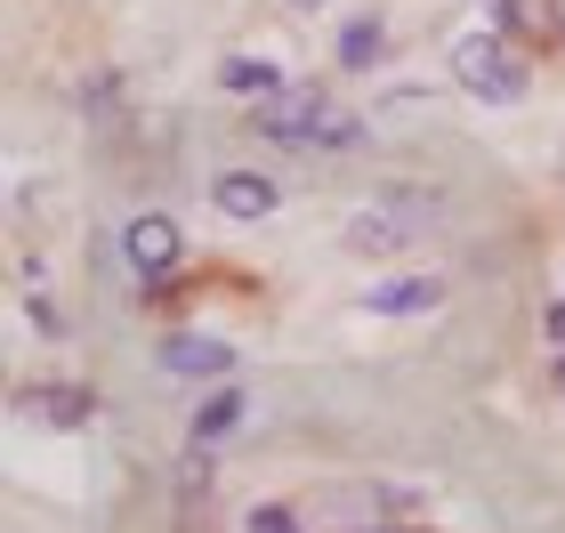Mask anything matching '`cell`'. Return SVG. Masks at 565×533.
Segmentation results:
<instances>
[{
  "label": "cell",
  "mask_w": 565,
  "mask_h": 533,
  "mask_svg": "<svg viewBox=\"0 0 565 533\" xmlns=\"http://www.w3.org/2000/svg\"><path fill=\"white\" fill-rule=\"evenodd\" d=\"M436 226H445V194L436 186H380L348 218V250H404V243H428Z\"/></svg>",
  "instance_id": "cell-1"
},
{
  "label": "cell",
  "mask_w": 565,
  "mask_h": 533,
  "mask_svg": "<svg viewBox=\"0 0 565 533\" xmlns=\"http://www.w3.org/2000/svg\"><path fill=\"white\" fill-rule=\"evenodd\" d=\"M259 130L275 146H307V154H316V146H323V154H355V146H364V121L340 114L316 89H275L267 106H259Z\"/></svg>",
  "instance_id": "cell-2"
},
{
  "label": "cell",
  "mask_w": 565,
  "mask_h": 533,
  "mask_svg": "<svg viewBox=\"0 0 565 533\" xmlns=\"http://www.w3.org/2000/svg\"><path fill=\"white\" fill-rule=\"evenodd\" d=\"M452 82L484 97V106H509V97H525V65L509 57L501 33H469V41H452Z\"/></svg>",
  "instance_id": "cell-3"
},
{
  "label": "cell",
  "mask_w": 565,
  "mask_h": 533,
  "mask_svg": "<svg viewBox=\"0 0 565 533\" xmlns=\"http://www.w3.org/2000/svg\"><path fill=\"white\" fill-rule=\"evenodd\" d=\"M121 250H130V267L146 275V284H162V275L178 267V250H186V235H178V218L146 211V218H130V226H121Z\"/></svg>",
  "instance_id": "cell-4"
},
{
  "label": "cell",
  "mask_w": 565,
  "mask_h": 533,
  "mask_svg": "<svg viewBox=\"0 0 565 533\" xmlns=\"http://www.w3.org/2000/svg\"><path fill=\"white\" fill-rule=\"evenodd\" d=\"M226 364H235V348L211 340V332H178V340H162V372H178V380H218Z\"/></svg>",
  "instance_id": "cell-5"
},
{
  "label": "cell",
  "mask_w": 565,
  "mask_h": 533,
  "mask_svg": "<svg viewBox=\"0 0 565 533\" xmlns=\"http://www.w3.org/2000/svg\"><path fill=\"white\" fill-rule=\"evenodd\" d=\"M211 202L226 218H267L275 211V178H259V170H226L218 186H211Z\"/></svg>",
  "instance_id": "cell-6"
},
{
  "label": "cell",
  "mask_w": 565,
  "mask_h": 533,
  "mask_svg": "<svg viewBox=\"0 0 565 533\" xmlns=\"http://www.w3.org/2000/svg\"><path fill=\"white\" fill-rule=\"evenodd\" d=\"M436 299H445V275H404V284H372L364 308L372 316H420V308H436Z\"/></svg>",
  "instance_id": "cell-7"
},
{
  "label": "cell",
  "mask_w": 565,
  "mask_h": 533,
  "mask_svg": "<svg viewBox=\"0 0 565 533\" xmlns=\"http://www.w3.org/2000/svg\"><path fill=\"white\" fill-rule=\"evenodd\" d=\"M218 82L235 89V97H259V106H267V97L282 89V73H275L267 57H226V73H218Z\"/></svg>",
  "instance_id": "cell-8"
},
{
  "label": "cell",
  "mask_w": 565,
  "mask_h": 533,
  "mask_svg": "<svg viewBox=\"0 0 565 533\" xmlns=\"http://www.w3.org/2000/svg\"><path fill=\"white\" fill-rule=\"evenodd\" d=\"M380 49H388V33H380V17H355L348 33H340V65H348V73H364V65L380 57Z\"/></svg>",
  "instance_id": "cell-9"
},
{
  "label": "cell",
  "mask_w": 565,
  "mask_h": 533,
  "mask_svg": "<svg viewBox=\"0 0 565 533\" xmlns=\"http://www.w3.org/2000/svg\"><path fill=\"white\" fill-rule=\"evenodd\" d=\"M41 420H57V428H82L89 420V388H41V396H24Z\"/></svg>",
  "instance_id": "cell-10"
},
{
  "label": "cell",
  "mask_w": 565,
  "mask_h": 533,
  "mask_svg": "<svg viewBox=\"0 0 565 533\" xmlns=\"http://www.w3.org/2000/svg\"><path fill=\"white\" fill-rule=\"evenodd\" d=\"M235 420H243V396H211V404H202V420H194V437H226Z\"/></svg>",
  "instance_id": "cell-11"
},
{
  "label": "cell",
  "mask_w": 565,
  "mask_h": 533,
  "mask_svg": "<svg viewBox=\"0 0 565 533\" xmlns=\"http://www.w3.org/2000/svg\"><path fill=\"white\" fill-rule=\"evenodd\" d=\"M250 533H299L291 510H250Z\"/></svg>",
  "instance_id": "cell-12"
},
{
  "label": "cell",
  "mask_w": 565,
  "mask_h": 533,
  "mask_svg": "<svg viewBox=\"0 0 565 533\" xmlns=\"http://www.w3.org/2000/svg\"><path fill=\"white\" fill-rule=\"evenodd\" d=\"M550 340H565V299H557V308H550Z\"/></svg>",
  "instance_id": "cell-13"
},
{
  "label": "cell",
  "mask_w": 565,
  "mask_h": 533,
  "mask_svg": "<svg viewBox=\"0 0 565 533\" xmlns=\"http://www.w3.org/2000/svg\"><path fill=\"white\" fill-rule=\"evenodd\" d=\"M291 9H323V0H291Z\"/></svg>",
  "instance_id": "cell-14"
},
{
  "label": "cell",
  "mask_w": 565,
  "mask_h": 533,
  "mask_svg": "<svg viewBox=\"0 0 565 533\" xmlns=\"http://www.w3.org/2000/svg\"><path fill=\"white\" fill-rule=\"evenodd\" d=\"M364 533H396V525H364Z\"/></svg>",
  "instance_id": "cell-15"
}]
</instances>
